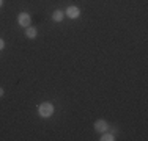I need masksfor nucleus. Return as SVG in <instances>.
<instances>
[{
  "instance_id": "f257e3e1",
  "label": "nucleus",
  "mask_w": 148,
  "mask_h": 141,
  "mask_svg": "<svg viewBox=\"0 0 148 141\" xmlns=\"http://www.w3.org/2000/svg\"><path fill=\"white\" fill-rule=\"evenodd\" d=\"M38 115L41 118H51L54 115V105L51 102H43V104L38 107Z\"/></svg>"
},
{
  "instance_id": "f03ea898",
  "label": "nucleus",
  "mask_w": 148,
  "mask_h": 141,
  "mask_svg": "<svg viewBox=\"0 0 148 141\" xmlns=\"http://www.w3.org/2000/svg\"><path fill=\"white\" fill-rule=\"evenodd\" d=\"M17 22H19V25L21 27H24V28H27L32 24V17H30V14L29 13H21L19 16H17Z\"/></svg>"
},
{
  "instance_id": "7ed1b4c3",
  "label": "nucleus",
  "mask_w": 148,
  "mask_h": 141,
  "mask_svg": "<svg viewBox=\"0 0 148 141\" xmlns=\"http://www.w3.org/2000/svg\"><path fill=\"white\" fill-rule=\"evenodd\" d=\"M107 129H109V124L104 119H98V121L95 122V130H96V132L104 133V132H107Z\"/></svg>"
},
{
  "instance_id": "20e7f679",
  "label": "nucleus",
  "mask_w": 148,
  "mask_h": 141,
  "mask_svg": "<svg viewBox=\"0 0 148 141\" xmlns=\"http://www.w3.org/2000/svg\"><path fill=\"white\" fill-rule=\"evenodd\" d=\"M65 14L69 17V19H77V17L80 16V9L77 8V6H68Z\"/></svg>"
},
{
  "instance_id": "39448f33",
  "label": "nucleus",
  "mask_w": 148,
  "mask_h": 141,
  "mask_svg": "<svg viewBox=\"0 0 148 141\" xmlns=\"http://www.w3.org/2000/svg\"><path fill=\"white\" fill-rule=\"evenodd\" d=\"M36 35H38V30L35 27H27L25 28V36L29 38V39H35V38H36Z\"/></svg>"
},
{
  "instance_id": "423d86ee",
  "label": "nucleus",
  "mask_w": 148,
  "mask_h": 141,
  "mask_svg": "<svg viewBox=\"0 0 148 141\" xmlns=\"http://www.w3.org/2000/svg\"><path fill=\"white\" fill-rule=\"evenodd\" d=\"M63 16H65V13H63L62 9H55V11L52 13V19H54L55 22H62V20H63Z\"/></svg>"
},
{
  "instance_id": "0eeeda50",
  "label": "nucleus",
  "mask_w": 148,
  "mask_h": 141,
  "mask_svg": "<svg viewBox=\"0 0 148 141\" xmlns=\"http://www.w3.org/2000/svg\"><path fill=\"white\" fill-rule=\"evenodd\" d=\"M114 140H115L114 135H110V133H106V132H104V135L101 136V141H114Z\"/></svg>"
},
{
  "instance_id": "6e6552de",
  "label": "nucleus",
  "mask_w": 148,
  "mask_h": 141,
  "mask_svg": "<svg viewBox=\"0 0 148 141\" xmlns=\"http://www.w3.org/2000/svg\"><path fill=\"white\" fill-rule=\"evenodd\" d=\"M3 49H5V41L0 38V50H3Z\"/></svg>"
},
{
  "instance_id": "1a4fd4ad",
  "label": "nucleus",
  "mask_w": 148,
  "mask_h": 141,
  "mask_svg": "<svg viewBox=\"0 0 148 141\" xmlns=\"http://www.w3.org/2000/svg\"><path fill=\"white\" fill-rule=\"evenodd\" d=\"M2 96H3V88L0 86V97H2Z\"/></svg>"
},
{
  "instance_id": "9d476101",
  "label": "nucleus",
  "mask_w": 148,
  "mask_h": 141,
  "mask_svg": "<svg viewBox=\"0 0 148 141\" xmlns=\"http://www.w3.org/2000/svg\"><path fill=\"white\" fill-rule=\"evenodd\" d=\"M3 5V0H0V6H2Z\"/></svg>"
}]
</instances>
